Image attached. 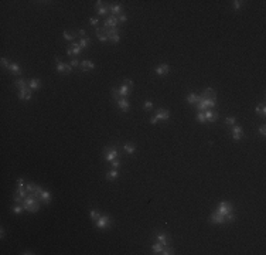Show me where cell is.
Listing matches in <instances>:
<instances>
[{
	"label": "cell",
	"mask_w": 266,
	"mask_h": 255,
	"mask_svg": "<svg viewBox=\"0 0 266 255\" xmlns=\"http://www.w3.org/2000/svg\"><path fill=\"white\" fill-rule=\"evenodd\" d=\"M111 165H112V167H113V169H119L122 163H120L117 159H115V160H112V162H111Z\"/></svg>",
	"instance_id": "obj_45"
},
{
	"label": "cell",
	"mask_w": 266,
	"mask_h": 255,
	"mask_svg": "<svg viewBox=\"0 0 266 255\" xmlns=\"http://www.w3.org/2000/svg\"><path fill=\"white\" fill-rule=\"evenodd\" d=\"M116 103H117V108H119L122 112H128L129 108H130V102H129L128 98H120V99L116 101Z\"/></svg>",
	"instance_id": "obj_6"
},
{
	"label": "cell",
	"mask_w": 266,
	"mask_h": 255,
	"mask_svg": "<svg viewBox=\"0 0 266 255\" xmlns=\"http://www.w3.org/2000/svg\"><path fill=\"white\" fill-rule=\"evenodd\" d=\"M225 122H227V125H235L236 123V118H233V116H228V118L225 119Z\"/></svg>",
	"instance_id": "obj_42"
},
{
	"label": "cell",
	"mask_w": 266,
	"mask_h": 255,
	"mask_svg": "<svg viewBox=\"0 0 266 255\" xmlns=\"http://www.w3.org/2000/svg\"><path fill=\"white\" fill-rule=\"evenodd\" d=\"M117 91H119L120 98H126V97L129 95V91H130V89H129V86H128V85L123 84V85H120V86L117 88Z\"/></svg>",
	"instance_id": "obj_17"
},
{
	"label": "cell",
	"mask_w": 266,
	"mask_h": 255,
	"mask_svg": "<svg viewBox=\"0 0 266 255\" xmlns=\"http://www.w3.org/2000/svg\"><path fill=\"white\" fill-rule=\"evenodd\" d=\"M0 61H1V65H3V67H4V68H9L10 63H9V60H7L6 57H1V60H0Z\"/></svg>",
	"instance_id": "obj_46"
},
{
	"label": "cell",
	"mask_w": 266,
	"mask_h": 255,
	"mask_svg": "<svg viewBox=\"0 0 266 255\" xmlns=\"http://www.w3.org/2000/svg\"><path fill=\"white\" fill-rule=\"evenodd\" d=\"M62 37H64V40L69 41V43H72V41H74V37H77V35H75V34H72V33H68V31H64V33H62Z\"/></svg>",
	"instance_id": "obj_34"
},
{
	"label": "cell",
	"mask_w": 266,
	"mask_h": 255,
	"mask_svg": "<svg viewBox=\"0 0 266 255\" xmlns=\"http://www.w3.org/2000/svg\"><path fill=\"white\" fill-rule=\"evenodd\" d=\"M12 211L14 213V214H21L23 211H24V207H23V204H18V203H16L13 207H12Z\"/></svg>",
	"instance_id": "obj_26"
},
{
	"label": "cell",
	"mask_w": 266,
	"mask_h": 255,
	"mask_svg": "<svg viewBox=\"0 0 266 255\" xmlns=\"http://www.w3.org/2000/svg\"><path fill=\"white\" fill-rule=\"evenodd\" d=\"M111 92H112V97H113L116 101H117V99H120V95H119V91H117V88H112V91H111Z\"/></svg>",
	"instance_id": "obj_43"
},
{
	"label": "cell",
	"mask_w": 266,
	"mask_h": 255,
	"mask_svg": "<svg viewBox=\"0 0 266 255\" xmlns=\"http://www.w3.org/2000/svg\"><path fill=\"white\" fill-rule=\"evenodd\" d=\"M154 71H156V74H157V75H166V74L170 72V67H168L167 64H162V65L156 67Z\"/></svg>",
	"instance_id": "obj_13"
},
{
	"label": "cell",
	"mask_w": 266,
	"mask_h": 255,
	"mask_svg": "<svg viewBox=\"0 0 266 255\" xmlns=\"http://www.w3.org/2000/svg\"><path fill=\"white\" fill-rule=\"evenodd\" d=\"M156 239H157V241H160V242H162L164 247H167V245H168V237H167V234H163V233H162V234H157Z\"/></svg>",
	"instance_id": "obj_25"
},
{
	"label": "cell",
	"mask_w": 266,
	"mask_h": 255,
	"mask_svg": "<svg viewBox=\"0 0 266 255\" xmlns=\"http://www.w3.org/2000/svg\"><path fill=\"white\" fill-rule=\"evenodd\" d=\"M231 132H232V137L233 140H241V137H242V135H244V129L241 128V126H238V125H233L232 129H231Z\"/></svg>",
	"instance_id": "obj_7"
},
{
	"label": "cell",
	"mask_w": 266,
	"mask_h": 255,
	"mask_svg": "<svg viewBox=\"0 0 266 255\" xmlns=\"http://www.w3.org/2000/svg\"><path fill=\"white\" fill-rule=\"evenodd\" d=\"M41 201L45 204V205H48L51 203V193L48 190H43V193H41Z\"/></svg>",
	"instance_id": "obj_15"
},
{
	"label": "cell",
	"mask_w": 266,
	"mask_h": 255,
	"mask_svg": "<svg viewBox=\"0 0 266 255\" xmlns=\"http://www.w3.org/2000/svg\"><path fill=\"white\" fill-rule=\"evenodd\" d=\"M100 217V213L99 211H96V210H91V213H89V218L92 221H96L98 218Z\"/></svg>",
	"instance_id": "obj_32"
},
{
	"label": "cell",
	"mask_w": 266,
	"mask_h": 255,
	"mask_svg": "<svg viewBox=\"0 0 266 255\" xmlns=\"http://www.w3.org/2000/svg\"><path fill=\"white\" fill-rule=\"evenodd\" d=\"M78 35H81V38H82V37H86V31H85L83 29H81V30H78Z\"/></svg>",
	"instance_id": "obj_52"
},
{
	"label": "cell",
	"mask_w": 266,
	"mask_h": 255,
	"mask_svg": "<svg viewBox=\"0 0 266 255\" xmlns=\"http://www.w3.org/2000/svg\"><path fill=\"white\" fill-rule=\"evenodd\" d=\"M232 211H233L232 203H229V201H221V203L218 204V208H216V213L218 214H221V216L225 217L227 214H229Z\"/></svg>",
	"instance_id": "obj_3"
},
{
	"label": "cell",
	"mask_w": 266,
	"mask_h": 255,
	"mask_svg": "<svg viewBox=\"0 0 266 255\" xmlns=\"http://www.w3.org/2000/svg\"><path fill=\"white\" fill-rule=\"evenodd\" d=\"M7 69L12 71V74H14V75H20V74H21V68H20V65H18V64H14V63H10V65H9Z\"/></svg>",
	"instance_id": "obj_20"
},
{
	"label": "cell",
	"mask_w": 266,
	"mask_h": 255,
	"mask_svg": "<svg viewBox=\"0 0 266 255\" xmlns=\"http://www.w3.org/2000/svg\"><path fill=\"white\" fill-rule=\"evenodd\" d=\"M117 150L113 148V149H105V159H106V162H112V160H115L117 157Z\"/></svg>",
	"instance_id": "obj_10"
},
{
	"label": "cell",
	"mask_w": 266,
	"mask_h": 255,
	"mask_svg": "<svg viewBox=\"0 0 266 255\" xmlns=\"http://www.w3.org/2000/svg\"><path fill=\"white\" fill-rule=\"evenodd\" d=\"M162 254L163 255H171V254H174V251H173V248L164 247V248H163V251H162Z\"/></svg>",
	"instance_id": "obj_40"
},
{
	"label": "cell",
	"mask_w": 266,
	"mask_h": 255,
	"mask_svg": "<svg viewBox=\"0 0 266 255\" xmlns=\"http://www.w3.org/2000/svg\"><path fill=\"white\" fill-rule=\"evenodd\" d=\"M95 222H96V227H98L99 230H103V228H106V227L111 224V217L106 216V214H105V216H100Z\"/></svg>",
	"instance_id": "obj_4"
},
{
	"label": "cell",
	"mask_w": 266,
	"mask_h": 255,
	"mask_svg": "<svg viewBox=\"0 0 266 255\" xmlns=\"http://www.w3.org/2000/svg\"><path fill=\"white\" fill-rule=\"evenodd\" d=\"M55 64H57V72H60V74L66 72V64H64L60 58H55Z\"/></svg>",
	"instance_id": "obj_19"
},
{
	"label": "cell",
	"mask_w": 266,
	"mask_h": 255,
	"mask_svg": "<svg viewBox=\"0 0 266 255\" xmlns=\"http://www.w3.org/2000/svg\"><path fill=\"white\" fill-rule=\"evenodd\" d=\"M69 47L72 48V52H74V55H79V54L82 52V48H81L79 43H77V41H72V43L69 44Z\"/></svg>",
	"instance_id": "obj_18"
},
{
	"label": "cell",
	"mask_w": 266,
	"mask_h": 255,
	"mask_svg": "<svg viewBox=\"0 0 266 255\" xmlns=\"http://www.w3.org/2000/svg\"><path fill=\"white\" fill-rule=\"evenodd\" d=\"M108 12H109V6H100L99 9H96V13L99 16H106Z\"/></svg>",
	"instance_id": "obj_31"
},
{
	"label": "cell",
	"mask_w": 266,
	"mask_h": 255,
	"mask_svg": "<svg viewBox=\"0 0 266 255\" xmlns=\"http://www.w3.org/2000/svg\"><path fill=\"white\" fill-rule=\"evenodd\" d=\"M255 112H256L258 115H263V116H265V115H266V106H265V103H262V105H258V106L255 108Z\"/></svg>",
	"instance_id": "obj_28"
},
{
	"label": "cell",
	"mask_w": 266,
	"mask_h": 255,
	"mask_svg": "<svg viewBox=\"0 0 266 255\" xmlns=\"http://www.w3.org/2000/svg\"><path fill=\"white\" fill-rule=\"evenodd\" d=\"M204 116H205V122H216L218 120V114L211 109L204 111Z\"/></svg>",
	"instance_id": "obj_9"
},
{
	"label": "cell",
	"mask_w": 266,
	"mask_h": 255,
	"mask_svg": "<svg viewBox=\"0 0 266 255\" xmlns=\"http://www.w3.org/2000/svg\"><path fill=\"white\" fill-rule=\"evenodd\" d=\"M91 44V40H89V37H82L81 40H79V46H81V48H86L88 46Z\"/></svg>",
	"instance_id": "obj_30"
},
{
	"label": "cell",
	"mask_w": 266,
	"mask_h": 255,
	"mask_svg": "<svg viewBox=\"0 0 266 255\" xmlns=\"http://www.w3.org/2000/svg\"><path fill=\"white\" fill-rule=\"evenodd\" d=\"M117 21H119V18H117L116 16L108 17V18L105 20L102 29H106V30H108V29H115V27H117Z\"/></svg>",
	"instance_id": "obj_5"
},
{
	"label": "cell",
	"mask_w": 266,
	"mask_h": 255,
	"mask_svg": "<svg viewBox=\"0 0 266 255\" xmlns=\"http://www.w3.org/2000/svg\"><path fill=\"white\" fill-rule=\"evenodd\" d=\"M66 54H68V57H72V55H74V52H72V48H71V47L66 50Z\"/></svg>",
	"instance_id": "obj_55"
},
{
	"label": "cell",
	"mask_w": 266,
	"mask_h": 255,
	"mask_svg": "<svg viewBox=\"0 0 266 255\" xmlns=\"http://www.w3.org/2000/svg\"><path fill=\"white\" fill-rule=\"evenodd\" d=\"M109 41H111V43H113V44H117V43L120 41V34H115V35L109 37Z\"/></svg>",
	"instance_id": "obj_37"
},
{
	"label": "cell",
	"mask_w": 266,
	"mask_h": 255,
	"mask_svg": "<svg viewBox=\"0 0 266 255\" xmlns=\"http://www.w3.org/2000/svg\"><path fill=\"white\" fill-rule=\"evenodd\" d=\"M0 238H1V239L4 238V228H3V227L0 228Z\"/></svg>",
	"instance_id": "obj_56"
},
{
	"label": "cell",
	"mask_w": 266,
	"mask_h": 255,
	"mask_svg": "<svg viewBox=\"0 0 266 255\" xmlns=\"http://www.w3.org/2000/svg\"><path fill=\"white\" fill-rule=\"evenodd\" d=\"M102 3H103V1H100V0H98V1H96V4H95V7H96V9H99L100 6H102Z\"/></svg>",
	"instance_id": "obj_57"
},
{
	"label": "cell",
	"mask_w": 266,
	"mask_h": 255,
	"mask_svg": "<svg viewBox=\"0 0 266 255\" xmlns=\"http://www.w3.org/2000/svg\"><path fill=\"white\" fill-rule=\"evenodd\" d=\"M154 116L159 119V120H168V118H170V112H168L167 109H164V108H159Z\"/></svg>",
	"instance_id": "obj_8"
},
{
	"label": "cell",
	"mask_w": 266,
	"mask_h": 255,
	"mask_svg": "<svg viewBox=\"0 0 266 255\" xmlns=\"http://www.w3.org/2000/svg\"><path fill=\"white\" fill-rule=\"evenodd\" d=\"M14 85L18 88V91H23V89H30V88H29V82H26L23 78L16 80V81H14Z\"/></svg>",
	"instance_id": "obj_14"
},
{
	"label": "cell",
	"mask_w": 266,
	"mask_h": 255,
	"mask_svg": "<svg viewBox=\"0 0 266 255\" xmlns=\"http://www.w3.org/2000/svg\"><path fill=\"white\" fill-rule=\"evenodd\" d=\"M210 221L212 222V224H225V217L224 216H221V214H218V213H212L211 216H210Z\"/></svg>",
	"instance_id": "obj_11"
},
{
	"label": "cell",
	"mask_w": 266,
	"mask_h": 255,
	"mask_svg": "<svg viewBox=\"0 0 266 255\" xmlns=\"http://www.w3.org/2000/svg\"><path fill=\"white\" fill-rule=\"evenodd\" d=\"M236 220V217H235V214L232 213H229V214H227L225 216V222H233V221Z\"/></svg>",
	"instance_id": "obj_36"
},
{
	"label": "cell",
	"mask_w": 266,
	"mask_h": 255,
	"mask_svg": "<svg viewBox=\"0 0 266 255\" xmlns=\"http://www.w3.org/2000/svg\"><path fill=\"white\" fill-rule=\"evenodd\" d=\"M125 85H128V86L130 88V86H133V85H134V82H133L132 80H125Z\"/></svg>",
	"instance_id": "obj_51"
},
{
	"label": "cell",
	"mask_w": 266,
	"mask_h": 255,
	"mask_svg": "<svg viewBox=\"0 0 266 255\" xmlns=\"http://www.w3.org/2000/svg\"><path fill=\"white\" fill-rule=\"evenodd\" d=\"M89 21H91V24H92V26H96V24L99 23V20H98V18H94V17H92Z\"/></svg>",
	"instance_id": "obj_53"
},
{
	"label": "cell",
	"mask_w": 266,
	"mask_h": 255,
	"mask_svg": "<svg viewBox=\"0 0 266 255\" xmlns=\"http://www.w3.org/2000/svg\"><path fill=\"white\" fill-rule=\"evenodd\" d=\"M202 97H204V98H215V91H214L212 88H207V89L204 91Z\"/></svg>",
	"instance_id": "obj_27"
},
{
	"label": "cell",
	"mask_w": 266,
	"mask_h": 255,
	"mask_svg": "<svg viewBox=\"0 0 266 255\" xmlns=\"http://www.w3.org/2000/svg\"><path fill=\"white\" fill-rule=\"evenodd\" d=\"M69 65H71L72 68H77L78 65H79V61H78L77 58H72V60L69 61Z\"/></svg>",
	"instance_id": "obj_47"
},
{
	"label": "cell",
	"mask_w": 266,
	"mask_h": 255,
	"mask_svg": "<svg viewBox=\"0 0 266 255\" xmlns=\"http://www.w3.org/2000/svg\"><path fill=\"white\" fill-rule=\"evenodd\" d=\"M123 150L128 153V154H133V153L136 152V148H134L133 145H130V143H126V145L123 146Z\"/></svg>",
	"instance_id": "obj_29"
},
{
	"label": "cell",
	"mask_w": 266,
	"mask_h": 255,
	"mask_svg": "<svg viewBox=\"0 0 266 255\" xmlns=\"http://www.w3.org/2000/svg\"><path fill=\"white\" fill-rule=\"evenodd\" d=\"M241 6H242V1H239V0L232 1V7L235 9V10H239V9H241Z\"/></svg>",
	"instance_id": "obj_44"
},
{
	"label": "cell",
	"mask_w": 266,
	"mask_h": 255,
	"mask_svg": "<svg viewBox=\"0 0 266 255\" xmlns=\"http://www.w3.org/2000/svg\"><path fill=\"white\" fill-rule=\"evenodd\" d=\"M40 199H37L35 196H33V194H29L24 200H23V207H24V210L26 211H29V213H37L38 210H40V207H41V204H40Z\"/></svg>",
	"instance_id": "obj_1"
},
{
	"label": "cell",
	"mask_w": 266,
	"mask_h": 255,
	"mask_svg": "<svg viewBox=\"0 0 266 255\" xmlns=\"http://www.w3.org/2000/svg\"><path fill=\"white\" fill-rule=\"evenodd\" d=\"M143 108H145L146 111L153 109V102H151V101H145V103H143Z\"/></svg>",
	"instance_id": "obj_39"
},
{
	"label": "cell",
	"mask_w": 266,
	"mask_h": 255,
	"mask_svg": "<svg viewBox=\"0 0 266 255\" xmlns=\"http://www.w3.org/2000/svg\"><path fill=\"white\" fill-rule=\"evenodd\" d=\"M35 188H37V186H35L34 183H27V184H26V190H27L29 194H33L34 191H35Z\"/></svg>",
	"instance_id": "obj_35"
},
{
	"label": "cell",
	"mask_w": 266,
	"mask_h": 255,
	"mask_svg": "<svg viewBox=\"0 0 266 255\" xmlns=\"http://www.w3.org/2000/svg\"><path fill=\"white\" fill-rule=\"evenodd\" d=\"M96 31V37H98V40L99 41H102V43H106V41H109V38H108V35L103 33H100V31H98V30H95Z\"/></svg>",
	"instance_id": "obj_33"
},
{
	"label": "cell",
	"mask_w": 266,
	"mask_h": 255,
	"mask_svg": "<svg viewBox=\"0 0 266 255\" xmlns=\"http://www.w3.org/2000/svg\"><path fill=\"white\" fill-rule=\"evenodd\" d=\"M163 248H164V245H163L162 242H156V244H153V247H151V251H153L154 254H162Z\"/></svg>",
	"instance_id": "obj_24"
},
{
	"label": "cell",
	"mask_w": 266,
	"mask_h": 255,
	"mask_svg": "<svg viewBox=\"0 0 266 255\" xmlns=\"http://www.w3.org/2000/svg\"><path fill=\"white\" fill-rule=\"evenodd\" d=\"M31 98H33L31 89H23V91H18V99H21V101H31Z\"/></svg>",
	"instance_id": "obj_12"
},
{
	"label": "cell",
	"mask_w": 266,
	"mask_h": 255,
	"mask_svg": "<svg viewBox=\"0 0 266 255\" xmlns=\"http://www.w3.org/2000/svg\"><path fill=\"white\" fill-rule=\"evenodd\" d=\"M197 120H198L200 123H205V116H204V112L198 111V114H197Z\"/></svg>",
	"instance_id": "obj_38"
},
{
	"label": "cell",
	"mask_w": 266,
	"mask_h": 255,
	"mask_svg": "<svg viewBox=\"0 0 266 255\" xmlns=\"http://www.w3.org/2000/svg\"><path fill=\"white\" fill-rule=\"evenodd\" d=\"M81 68H82V72H88V60H82V63H81Z\"/></svg>",
	"instance_id": "obj_41"
},
{
	"label": "cell",
	"mask_w": 266,
	"mask_h": 255,
	"mask_svg": "<svg viewBox=\"0 0 266 255\" xmlns=\"http://www.w3.org/2000/svg\"><path fill=\"white\" fill-rule=\"evenodd\" d=\"M200 101H201V97H200V95H195V94H193V92L187 97V102H188L190 105L197 103V102H200Z\"/></svg>",
	"instance_id": "obj_23"
},
{
	"label": "cell",
	"mask_w": 266,
	"mask_h": 255,
	"mask_svg": "<svg viewBox=\"0 0 266 255\" xmlns=\"http://www.w3.org/2000/svg\"><path fill=\"white\" fill-rule=\"evenodd\" d=\"M17 187H20V188L24 187V180L23 179H17Z\"/></svg>",
	"instance_id": "obj_48"
},
{
	"label": "cell",
	"mask_w": 266,
	"mask_h": 255,
	"mask_svg": "<svg viewBox=\"0 0 266 255\" xmlns=\"http://www.w3.org/2000/svg\"><path fill=\"white\" fill-rule=\"evenodd\" d=\"M215 103H216L215 98H204V97L201 95V101L197 102L195 106H197L198 111L204 112V111H207V109H210V108H214Z\"/></svg>",
	"instance_id": "obj_2"
},
{
	"label": "cell",
	"mask_w": 266,
	"mask_h": 255,
	"mask_svg": "<svg viewBox=\"0 0 266 255\" xmlns=\"http://www.w3.org/2000/svg\"><path fill=\"white\" fill-rule=\"evenodd\" d=\"M41 86V80H38V78H31L30 81H29V88L33 91V89H38Z\"/></svg>",
	"instance_id": "obj_16"
},
{
	"label": "cell",
	"mask_w": 266,
	"mask_h": 255,
	"mask_svg": "<svg viewBox=\"0 0 266 255\" xmlns=\"http://www.w3.org/2000/svg\"><path fill=\"white\" fill-rule=\"evenodd\" d=\"M157 122H159V119L156 118V116H151V118H150V123H151V125H156Z\"/></svg>",
	"instance_id": "obj_54"
},
{
	"label": "cell",
	"mask_w": 266,
	"mask_h": 255,
	"mask_svg": "<svg viewBox=\"0 0 266 255\" xmlns=\"http://www.w3.org/2000/svg\"><path fill=\"white\" fill-rule=\"evenodd\" d=\"M122 10H123V7H122L120 4H112V6H109V12L112 13V16H115V14H120V13H122Z\"/></svg>",
	"instance_id": "obj_21"
},
{
	"label": "cell",
	"mask_w": 266,
	"mask_h": 255,
	"mask_svg": "<svg viewBox=\"0 0 266 255\" xmlns=\"http://www.w3.org/2000/svg\"><path fill=\"white\" fill-rule=\"evenodd\" d=\"M117 176H119V171H117V169H112L109 170V171H106V174H105V177H106V180H115Z\"/></svg>",
	"instance_id": "obj_22"
},
{
	"label": "cell",
	"mask_w": 266,
	"mask_h": 255,
	"mask_svg": "<svg viewBox=\"0 0 266 255\" xmlns=\"http://www.w3.org/2000/svg\"><path fill=\"white\" fill-rule=\"evenodd\" d=\"M126 20H128L126 14H120V16H119V21H120V23H125Z\"/></svg>",
	"instance_id": "obj_50"
},
{
	"label": "cell",
	"mask_w": 266,
	"mask_h": 255,
	"mask_svg": "<svg viewBox=\"0 0 266 255\" xmlns=\"http://www.w3.org/2000/svg\"><path fill=\"white\" fill-rule=\"evenodd\" d=\"M265 128H266L265 125H262V126L259 128V133H261L262 136H265V135H266V129H265Z\"/></svg>",
	"instance_id": "obj_49"
}]
</instances>
